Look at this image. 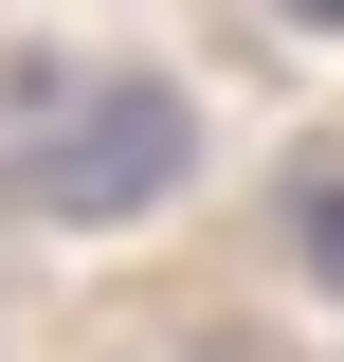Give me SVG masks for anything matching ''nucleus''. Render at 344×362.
<instances>
[{"mask_svg":"<svg viewBox=\"0 0 344 362\" xmlns=\"http://www.w3.org/2000/svg\"><path fill=\"white\" fill-rule=\"evenodd\" d=\"M181 163H200V109H181L164 73H127V54H55V37L0 54V199H18V218L109 235V218H145Z\"/></svg>","mask_w":344,"mask_h":362,"instance_id":"f257e3e1","label":"nucleus"},{"mask_svg":"<svg viewBox=\"0 0 344 362\" xmlns=\"http://www.w3.org/2000/svg\"><path fill=\"white\" fill-rule=\"evenodd\" d=\"M290 235H308V272H344V181H308V218H290Z\"/></svg>","mask_w":344,"mask_h":362,"instance_id":"f03ea898","label":"nucleus"},{"mask_svg":"<svg viewBox=\"0 0 344 362\" xmlns=\"http://www.w3.org/2000/svg\"><path fill=\"white\" fill-rule=\"evenodd\" d=\"M272 18H308V37H344V0H272Z\"/></svg>","mask_w":344,"mask_h":362,"instance_id":"7ed1b4c3","label":"nucleus"}]
</instances>
